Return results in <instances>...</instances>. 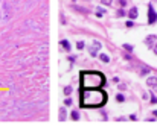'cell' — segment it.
<instances>
[{"mask_svg":"<svg viewBox=\"0 0 157 126\" xmlns=\"http://www.w3.org/2000/svg\"><path fill=\"white\" fill-rule=\"evenodd\" d=\"M72 119H73V120H78V119H80V114H78L76 111H73V112H72Z\"/></svg>","mask_w":157,"mask_h":126,"instance_id":"8fae6325","label":"cell"},{"mask_svg":"<svg viewBox=\"0 0 157 126\" xmlns=\"http://www.w3.org/2000/svg\"><path fill=\"white\" fill-rule=\"evenodd\" d=\"M113 2H114V0H102V3H104V5H107V6H111Z\"/></svg>","mask_w":157,"mask_h":126,"instance_id":"30bf717a","label":"cell"},{"mask_svg":"<svg viewBox=\"0 0 157 126\" xmlns=\"http://www.w3.org/2000/svg\"><path fill=\"white\" fill-rule=\"evenodd\" d=\"M107 100V93L102 88H83L80 94L81 108H102Z\"/></svg>","mask_w":157,"mask_h":126,"instance_id":"6da1fadb","label":"cell"},{"mask_svg":"<svg viewBox=\"0 0 157 126\" xmlns=\"http://www.w3.org/2000/svg\"><path fill=\"white\" fill-rule=\"evenodd\" d=\"M124 47H125L127 50H130V52H131V50H133V47H131V46H130V44H124Z\"/></svg>","mask_w":157,"mask_h":126,"instance_id":"2e32d148","label":"cell"},{"mask_svg":"<svg viewBox=\"0 0 157 126\" xmlns=\"http://www.w3.org/2000/svg\"><path fill=\"white\" fill-rule=\"evenodd\" d=\"M147 84H148L150 87H157V78H150V79L147 81Z\"/></svg>","mask_w":157,"mask_h":126,"instance_id":"52a82bcc","label":"cell"},{"mask_svg":"<svg viewBox=\"0 0 157 126\" xmlns=\"http://www.w3.org/2000/svg\"><path fill=\"white\" fill-rule=\"evenodd\" d=\"M154 116H156V117H157V111H154Z\"/></svg>","mask_w":157,"mask_h":126,"instance_id":"44dd1931","label":"cell"},{"mask_svg":"<svg viewBox=\"0 0 157 126\" xmlns=\"http://www.w3.org/2000/svg\"><path fill=\"white\" fill-rule=\"evenodd\" d=\"M154 52L157 53V44H154Z\"/></svg>","mask_w":157,"mask_h":126,"instance_id":"ffe728a7","label":"cell"},{"mask_svg":"<svg viewBox=\"0 0 157 126\" xmlns=\"http://www.w3.org/2000/svg\"><path fill=\"white\" fill-rule=\"evenodd\" d=\"M70 91H72V88H70V87H66V88H64V94H66V96H69Z\"/></svg>","mask_w":157,"mask_h":126,"instance_id":"7c38bea8","label":"cell"},{"mask_svg":"<svg viewBox=\"0 0 157 126\" xmlns=\"http://www.w3.org/2000/svg\"><path fill=\"white\" fill-rule=\"evenodd\" d=\"M60 119H61V120H64V119H66V111H64V109L61 111V117H60Z\"/></svg>","mask_w":157,"mask_h":126,"instance_id":"9a60e30c","label":"cell"},{"mask_svg":"<svg viewBox=\"0 0 157 126\" xmlns=\"http://www.w3.org/2000/svg\"><path fill=\"white\" fill-rule=\"evenodd\" d=\"M76 47H78V49H84V43H83V41H80V43L76 44Z\"/></svg>","mask_w":157,"mask_h":126,"instance_id":"5bb4252c","label":"cell"},{"mask_svg":"<svg viewBox=\"0 0 157 126\" xmlns=\"http://www.w3.org/2000/svg\"><path fill=\"white\" fill-rule=\"evenodd\" d=\"M151 102H153V103H157V97L153 96V97H151Z\"/></svg>","mask_w":157,"mask_h":126,"instance_id":"d6986e66","label":"cell"},{"mask_svg":"<svg viewBox=\"0 0 157 126\" xmlns=\"http://www.w3.org/2000/svg\"><path fill=\"white\" fill-rule=\"evenodd\" d=\"M156 21H157V14H156L153 5H150V6H148V23H150V24H154Z\"/></svg>","mask_w":157,"mask_h":126,"instance_id":"3957f363","label":"cell"},{"mask_svg":"<svg viewBox=\"0 0 157 126\" xmlns=\"http://www.w3.org/2000/svg\"><path fill=\"white\" fill-rule=\"evenodd\" d=\"M99 58H101V59H102L104 62H108V61H110V58H108V56H107L105 53H102V55H99Z\"/></svg>","mask_w":157,"mask_h":126,"instance_id":"9c48e42d","label":"cell"},{"mask_svg":"<svg viewBox=\"0 0 157 126\" xmlns=\"http://www.w3.org/2000/svg\"><path fill=\"white\" fill-rule=\"evenodd\" d=\"M61 46H63V49H64V50H67V52L70 50V44H69V41H67V40H63V41H61Z\"/></svg>","mask_w":157,"mask_h":126,"instance_id":"ba28073f","label":"cell"},{"mask_svg":"<svg viewBox=\"0 0 157 126\" xmlns=\"http://www.w3.org/2000/svg\"><path fill=\"white\" fill-rule=\"evenodd\" d=\"M130 18H131V20H136L137 18V9L136 8H131V11H130Z\"/></svg>","mask_w":157,"mask_h":126,"instance_id":"8992f818","label":"cell"},{"mask_svg":"<svg viewBox=\"0 0 157 126\" xmlns=\"http://www.w3.org/2000/svg\"><path fill=\"white\" fill-rule=\"evenodd\" d=\"M96 49H101V43L99 41H95L93 43V49H90V53L91 55H96Z\"/></svg>","mask_w":157,"mask_h":126,"instance_id":"5b68a950","label":"cell"},{"mask_svg":"<svg viewBox=\"0 0 157 126\" xmlns=\"http://www.w3.org/2000/svg\"><path fill=\"white\" fill-rule=\"evenodd\" d=\"M105 84V78L101 71H81L80 85L83 88H102Z\"/></svg>","mask_w":157,"mask_h":126,"instance_id":"7a4b0ae2","label":"cell"},{"mask_svg":"<svg viewBox=\"0 0 157 126\" xmlns=\"http://www.w3.org/2000/svg\"><path fill=\"white\" fill-rule=\"evenodd\" d=\"M117 15H119V17H122V15H125V12H124L122 9H119V11H117Z\"/></svg>","mask_w":157,"mask_h":126,"instance_id":"e0dca14e","label":"cell"},{"mask_svg":"<svg viewBox=\"0 0 157 126\" xmlns=\"http://www.w3.org/2000/svg\"><path fill=\"white\" fill-rule=\"evenodd\" d=\"M150 71V67H143V70H142V74H147Z\"/></svg>","mask_w":157,"mask_h":126,"instance_id":"4fadbf2b","label":"cell"},{"mask_svg":"<svg viewBox=\"0 0 157 126\" xmlns=\"http://www.w3.org/2000/svg\"><path fill=\"white\" fill-rule=\"evenodd\" d=\"M116 99H117V100H119V102H122V100H124V96H122V94H119V96H117Z\"/></svg>","mask_w":157,"mask_h":126,"instance_id":"ac0fdd59","label":"cell"},{"mask_svg":"<svg viewBox=\"0 0 157 126\" xmlns=\"http://www.w3.org/2000/svg\"><path fill=\"white\" fill-rule=\"evenodd\" d=\"M145 43H147V46H148V47H154V43H157V36L150 35L148 38L145 40Z\"/></svg>","mask_w":157,"mask_h":126,"instance_id":"277c9868","label":"cell"}]
</instances>
